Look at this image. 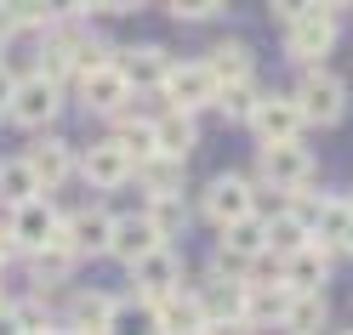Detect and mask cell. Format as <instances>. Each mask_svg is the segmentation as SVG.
<instances>
[{
    "label": "cell",
    "mask_w": 353,
    "mask_h": 335,
    "mask_svg": "<svg viewBox=\"0 0 353 335\" xmlns=\"http://www.w3.org/2000/svg\"><path fill=\"white\" fill-rule=\"evenodd\" d=\"M63 108H69V85H57V80H46V74H17V91H12V102H6V114L0 120H12L17 131H57V120H63Z\"/></svg>",
    "instance_id": "obj_3"
},
{
    "label": "cell",
    "mask_w": 353,
    "mask_h": 335,
    "mask_svg": "<svg viewBox=\"0 0 353 335\" xmlns=\"http://www.w3.org/2000/svg\"><path fill=\"white\" fill-rule=\"evenodd\" d=\"M125 279H131V290H137V296H165V290H176L188 279V261H183V250H176V244H154L148 256H137L125 267Z\"/></svg>",
    "instance_id": "obj_13"
},
{
    "label": "cell",
    "mask_w": 353,
    "mask_h": 335,
    "mask_svg": "<svg viewBox=\"0 0 353 335\" xmlns=\"http://www.w3.org/2000/svg\"><path fill=\"white\" fill-rule=\"evenodd\" d=\"M319 6H330V12H342V17H347V12H353V0H319Z\"/></svg>",
    "instance_id": "obj_40"
},
{
    "label": "cell",
    "mask_w": 353,
    "mask_h": 335,
    "mask_svg": "<svg viewBox=\"0 0 353 335\" xmlns=\"http://www.w3.org/2000/svg\"><path fill=\"white\" fill-rule=\"evenodd\" d=\"M183 335H211V329H205V324H194V329H183Z\"/></svg>",
    "instance_id": "obj_43"
},
{
    "label": "cell",
    "mask_w": 353,
    "mask_h": 335,
    "mask_svg": "<svg viewBox=\"0 0 353 335\" xmlns=\"http://www.w3.org/2000/svg\"><path fill=\"white\" fill-rule=\"evenodd\" d=\"M205 329H211V335H256L245 318H205Z\"/></svg>",
    "instance_id": "obj_36"
},
{
    "label": "cell",
    "mask_w": 353,
    "mask_h": 335,
    "mask_svg": "<svg viewBox=\"0 0 353 335\" xmlns=\"http://www.w3.org/2000/svg\"><path fill=\"white\" fill-rule=\"evenodd\" d=\"M0 57H6V23H0Z\"/></svg>",
    "instance_id": "obj_45"
},
{
    "label": "cell",
    "mask_w": 353,
    "mask_h": 335,
    "mask_svg": "<svg viewBox=\"0 0 353 335\" xmlns=\"http://www.w3.org/2000/svg\"><path fill=\"white\" fill-rule=\"evenodd\" d=\"M154 244H165L160 233H154V221H148L143 210H125V216H114V233H108V261L131 267L137 256H148Z\"/></svg>",
    "instance_id": "obj_19"
},
{
    "label": "cell",
    "mask_w": 353,
    "mask_h": 335,
    "mask_svg": "<svg viewBox=\"0 0 353 335\" xmlns=\"http://www.w3.org/2000/svg\"><path fill=\"white\" fill-rule=\"evenodd\" d=\"M131 153L114 142V137H97V142H85L80 148V165H74V176L85 182V193H120V188H131Z\"/></svg>",
    "instance_id": "obj_10"
},
{
    "label": "cell",
    "mask_w": 353,
    "mask_h": 335,
    "mask_svg": "<svg viewBox=\"0 0 353 335\" xmlns=\"http://www.w3.org/2000/svg\"><path fill=\"white\" fill-rule=\"evenodd\" d=\"M245 131L256 137V148L262 142H302L307 120H302V108H296L291 91H262L256 108H251V120H245Z\"/></svg>",
    "instance_id": "obj_11"
},
{
    "label": "cell",
    "mask_w": 353,
    "mask_h": 335,
    "mask_svg": "<svg viewBox=\"0 0 353 335\" xmlns=\"http://www.w3.org/2000/svg\"><path fill=\"white\" fill-rule=\"evenodd\" d=\"M194 148H200V114H183V108H165L160 120H154V153H165V160H194Z\"/></svg>",
    "instance_id": "obj_20"
},
{
    "label": "cell",
    "mask_w": 353,
    "mask_h": 335,
    "mask_svg": "<svg viewBox=\"0 0 353 335\" xmlns=\"http://www.w3.org/2000/svg\"><path fill=\"white\" fill-rule=\"evenodd\" d=\"M143 216L154 221V233H160L165 244H176L188 228H194V205L183 193H154V199H143Z\"/></svg>",
    "instance_id": "obj_24"
},
{
    "label": "cell",
    "mask_w": 353,
    "mask_h": 335,
    "mask_svg": "<svg viewBox=\"0 0 353 335\" xmlns=\"http://www.w3.org/2000/svg\"><path fill=\"white\" fill-rule=\"evenodd\" d=\"M194 210H200L211 228H228V221H239V216H256V182L245 171H216L200 188V205Z\"/></svg>",
    "instance_id": "obj_7"
},
{
    "label": "cell",
    "mask_w": 353,
    "mask_h": 335,
    "mask_svg": "<svg viewBox=\"0 0 353 335\" xmlns=\"http://www.w3.org/2000/svg\"><path fill=\"white\" fill-rule=\"evenodd\" d=\"M103 335H160V312H154V301H148V296L125 290V296H114V307H108Z\"/></svg>",
    "instance_id": "obj_23"
},
{
    "label": "cell",
    "mask_w": 353,
    "mask_h": 335,
    "mask_svg": "<svg viewBox=\"0 0 353 335\" xmlns=\"http://www.w3.org/2000/svg\"><path fill=\"white\" fill-rule=\"evenodd\" d=\"M125 97H131V85H125V74L114 69V57L69 80V102L80 108L85 120H114V108H120Z\"/></svg>",
    "instance_id": "obj_9"
},
{
    "label": "cell",
    "mask_w": 353,
    "mask_h": 335,
    "mask_svg": "<svg viewBox=\"0 0 353 335\" xmlns=\"http://www.w3.org/2000/svg\"><path fill=\"white\" fill-rule=\"evenodd\" d=\"M34 193H46V188H40V176L29 171V160H23V153L0 160V210L23 205V199H34Z\"/></svg>",
    "instance_id": "obj_30"
},
{
    "label": "cell",
    "mask_w": 353,
    "mask_h": 335,
    "mask_svg": "<svg viewBox=\"0 0 353 335\" xmlns=\"http://www.w3.org/2000/svg\"><path fill=\"white\" fill-rule=\"evenodd\" d=\"M0 228H6V239H12L17 256H34L40 244L57 239V228H63V205H57L52 193H34V199H23V205L0 210Z\"/></svg>",
    "instance_id": "obj_5"
},
{
    "label": "cell",
    "mask_w": 353,
    "mask_h": 335,
    "mask_svg": "<svg viewBox=\"0 0 353 335\" xmlns=\"http://www.w3.org/2000/svg\"><path fill=\"white\" fill-rule=\"evenodd\" d=\"M205 69L216 74V85H228V80H251V74H256V46H251L245 34H223V40H211Z\"/></svg>",
    "instance_id": "obj_22"
},
{
    "label": "cell",
    "mask_w": 353,
    "mask_h": 335,
    "mask_svg": "<svg viewBox=\"0 0 353 335\" xmlns=\"http://www.w3.org/2000/svg\"><path fill=\"white\" fill-rule=\"evenodd\" d=\"M314 176H319L314 148H302V142H262V148H256V171H251L256 188L302 193V188H314Z\"/></svg>",
    "instance_id": "obj_4"
},
{
    "label": "cell",
    "mask_w": 353,
    "mask_h": 335,
    "mask_svg": "<svg viewBox=\"0 0 353 335\" xmlns=\"http://www.w3.org/2000/svg\"><path fill=\"white\" fill-rule=\"evenodd\" d=\"M291 296L296 290L291 284H245V301H239V318H245L256 335L262 329H279V318H285V307H291Z\"/></svg>",
    "instance_id": "obj_21"
},
{
    "label": "cell",
    "mask_w": 353,
    "mask_h": 335,
    "mask_svg": "<svg viewBox=\"0 0 353 335\" xmlns=\"http://www.w3.org/2000/svg\"><path fill=\"white\" fill-rule=\"evenodd\" d=\"M314 239L336 261H353V193H325L314 216Z\"/></svg>",
    "instance_id": "obj_17"
},
{
    "label": "cell",
    "mask_w": 353,
    "mask_h": 335,
    "mask_svg": "<svg viewBox=\"0 0 353 335\" xmlns=\"http://www.w3.org/2000/svg\"><path fill=\"white\" fill-rule=\"evenodd\" d=\"M188 290H194V301H200L205 318H239V301H245V279L205 267L200 279H188Z\"/></svg>",
    "instance_id": "obj_18"
},
{
    "label": "cell",
    "mask_w": 353,
    "mask_h": 335,
    "mask_svg": "<svg viewBox=\"0 0 353 335\" xmlns=\"http://www.w3.org/2000/svg\"><path fill=\"white\" fill-rule=\"evenodd\" d=\"M23 335H57V324H52V329H23Z\"/></svg>",
    "instance_id": "obj_44"
},
{
    "label": "cell",
    "mask_w": 353,
    "mask_h": 335,
    "mask_svg": "<svg viewBox=\"0 0 353 335\" xmlns=\"http://www.w3.org/2000/svg\"><path fill=\"white\" fill-rule=\"evenodd\" d=\"M160 6H165V17H171V23H216V17H223L228 12V0H160Z\"/></svg>",
    "instance_id": "obj_32"
},
{
    "label": "cell",
    "mask_w": 353,
    "mask_h": 335,
    "mask_svg": "<svg viewBox=\"0 0 353 335\" xmlns=\"http://www.w3.org/2000/svg\"><path fill=\"white\" fill-rule=\"evenodd\" d=\"M330 273H336V256H330L314 233H307V244H296L291 256H279V284H291L296 296H307V290H325Z\"/></svg>",
    "instance_id": "obj_15"
},
{
    "label": "cell",
    "mask_w": 353,
    "mask_h": 335,
    "mask_svg": "<svg viewBox=\"0 0 353 335\" xmlns=\"http://www.w3.org/2000/svg\"><path fill=\"white\" fill-rule=\"evenodd\" d=\"M0 335H23V318H17L12 307H0Z\"/></svg>",
    "instance_id": "obj_38"
},
{
    "label": "cell",
    "mask_w": 353,
    "mask_h": 335,
    "mask_svg": "<svg viewBox=\"0 0 353 335\" xmlns=\"http://www.w3.org/2000/svg\"><path fill=\"white\" fill-rule=\"evenodd\" d=\"M0 307H12V290H6V279H0Z\"/></svg>",
    "instance_id": "obj_42"
},
{
    "label": "cell",
    "mask_w": 353,
    "mask_h": 335,
    "mask_svg": "<svg viewBox=\"0 0 353 335\" xmlns=\"http://www.w3.org/2000/svg\"><path fill=\"white\" fill-rule=\"evenodd\" d=\"M291 97H296V108H302L307 131H330V125H342V120H347V108H353V85H347L336 69H330V63H319V69H296Z\"/></svg>",
    "instance_id": "obj_1"
},
{
    "label": "cell",
    "mask_w": 353,
    "mask_h": 335,
    "mask_svg": "<svg viewBox=\"0 0 353 335\" xmlns=\"http://www.w3.org/2000/svg\"><path fill=\"white\" fill-rule=\"evenodd\" d=\"M148 0H97V17H137Z\"/></svg>",
    "instance_id": "obj_35"
},
{
    "label": "cell",
    "mask_w": 353,
    "mask_h": 335,
    "mask_svg": "<svg viewBox=\"0 0 353 335\" xmlns=\"http://www.w3.org/2000/svg\"><path fill=\"white\" fill-rule=\"evenodd\" d=\"M17 261V250H12V239H6V228H0V279H6V267Z\"/></svg>",
    "instance_id": "obj_39"
},
{
    "label": "cell",
    "mask_w": 353,
    "mask_h": 335,
    "mask_svg": "<svg viewBox=\"0 0 353 335\" xmlns=\"http://www.w3.org/2000/svg\"><path fill=\"white\" fill-rule=\"evenodd\" d=\"M108 233H114V210L103 205V193H92V199L74 205V210H63V228H57V239L80 256V267L108 256Z\"/></svg>",
    "instance_id": "obj_6"
},
{
    "label": "cell",
    "mask_w": 353,
    "mask_h": 335,
    "mask_svg": "<svg viewBox=\"0 0 353 335\" xmlns=\"http://www.w3.org/2000/svg\"><path fill=\"white\" fill-rule=\"evenodd\" d=\"M160 97H165V108H183V114H211V102H216V74L205 69V57H171Z\"/></svg>",
    "instance_id": "obj_8"
},
{
    "label": "cell",
    "mask_w": 353,
    "mask_h": 335,
    "mask_svg": "<svg viewBox=\"0 0 353 335\" xmlns=\"http://www.w3.org/2000/svg\"><path fill=\"white\" fill-rule=\"evenodd\" d=\"M262 97V80H228V85H216V102H211V114H223V125H245L251 120V108Z\"/></svg>",
    "instance_id": "obj_29"
},
{
    "label": "cell",
    "mask_w": 353,
    "mask_h": 335,
    "mask_svg": "<svg viewBox=\"0 0 353 335\" xmlns=\"http://www.w3.org/2000/svg\"><path fill=\"white\" fill-rule=\"evenodd\" d=\"M12 91H17V69L6 57H0V114H6V102H12Z\"/></svg>",
    "instance_id": "obj_37"
},
{
    "label": "cell",
    "mask_w": 353,
    "mask_h": 335,
    "mask_svg": "<svg viewBox=\"0 0 353 335\" xmlns=\"http://www.w3.org/2000/svg\"><path fill=\"white\" fill-rule=\"evenodd\" d=\"M330 335H353V329H330Z\"/></svg>",
    "instance_id": "obj_46"
},
{
    "label": "cell",
    "mask_w": 353,
    "mask_h": 335,
    "mask_svg": "<svg viewBox=\"0 0 353 335\" xmlns=\"http://www.w3.org/2000/svg\"><path fill=\"white\" fill-rule=\"evenodd\" d=\"M314 6H319V0H268V17L285 29V23H296L302 12H314Z\"/></svg>",
    "instance_id": "obj_34"
},
{
    "label": "cell",
    "mask_w": 353,
    "mask_h": 335,
    "mask_svg": "<svg viewBox=\"0 0 353 335\" xmlns=\"http://www.w3.org/2000/svg\"><path fill=\"white\" fill-rule=\"evenodd\" d=\"M325 324H330V301H325V290L291 296V307H285V318H279V329H285V335H319Z\"/></svg>",
    "instance_id": "obj_28"
},
{
    "label": "cell",
    "mask_w": 353,
    "mask_h": 335,
    "mask_svg": "<svg viewBox=\"0 0 353 335\" xmlns=\"http://www.w3.org/2000/svg\"><path fill=\"white\" fill-rule=\"evenodd\" d=\"M114 69L125 74L131 91H160L165 69H171V52L160 40H131V46H114Z\"/></svg>",
    "instance_id": "obj_14"
},
{
    "label": "cell",
    "mask_w": 353,
    "mask_h": 335,
    "mask_svg": "<svg viewBox=\"0 0 353 335\" xmlns=\"http://www.w3.org/2000/svg\"><path fill=\"white\" fill-rule=\"evenodd\" d=\"M336 46H342V12H330V6H314L279 29V57L291 69H319V63H330Z\"/></svg>",
    "instance_id": "obj_2"
},
{
    "label": "cell",
    "mask_w": 353,
    "mask_h": 335,
    "mask_svg": "<svg viewBox=\"0 0 353 335\" xmlns=\"http://www.w3.org/2000/svg\"><path fill=\"white\" fill-rule=\"evenodd\" d=\"M183 160H165V153H148V160L131 171V182H137V193L143 199H154V193H183Z\"/></svg>",
    "instance_id": "obj_27"
},
{
    "label": "cell",
    "mask_w": 353,
    "mask_h": 335,
    "mask_svg": "<svg viewBox=\"0 0 353 335\" xmlns=\"http://www.w3.org/2000/svg\"><path fill=\"white\" fill-rule=\"evenodd\" d=\"M23 160H29V171L40 176V188H46V193H57L63 182H74L80 148H74L69 137H57V131H34V137H29V148H23Z\"/></svg>",
    "instance_id": "obj_12"
},
{
    "label": "cell",
    "mask_w": 353,
    "mask_h": 335,
    "mask_svg": "<svg viewBox=\"0 0 353 335\" xmlns=\"http://www.w3.org/2000/svg\"><path fill=\"white\" fill-rule=\"evenodd\" d=\"M23 267H29V290H34V296H57V290L74 284L80 256H74L63 239H52V244H40L34 256H23Z\"/></svg>",
    "instance_id": "obj_16"
},
{
    "label": "cell",
    "mask_w": 353,
    "mask_h": 335,
    "mask_svg": "<svg viewBox=\"0 0 353 335\" xmlns=\"http://www.w3.org/2000/svg\"><path fill=\"white\" fill-rule=\"evenodd\" d=\"M154 312H160V335H183L194 324H205V312H200V301H194L188 279L176 290H165V296H154Z\"/></svg>",
    "instance_id": "obj_25"
},
{
    "label": "cell",
    "mask_w": 353,
    "mask_h": 335,
    "mask_svg": "<svg viewBox=\"0 0 353 335\" xmlns=\"http://www.w3.org/2000/svg\"><path fill=\"white\" fill-rule=\"evenodd\" d=\"M262 244H268V256H291L296 244H307V221H296L291 210H279L262 221Z\"/></svg>",
    "instance_id": "obj_31"
},
{
    "label": "cell",
    "mask_w": 353,
    "mask_h": 335,
    "mask_svg": "<svg viewBox=\"0 0 353 335\" xmlns=\"http://www.w3.org/2000/svg\"><path fill=\"white\" fill-rule=\"evenodd\" d=\"M108 307H114V296H108V290H69V307L57 312V324H74V329H92V335H103V324H108Z\"/></svg>",
    "instance_id": "obj_26"
},
{
    "label": "cell",
    "mask_w": 353,
    "mask_h": 335,
    "mask_svg": "<svg viewBox=\"0 0 353 335\" xmlns=\"http://www.w3.org/2000/svg\"><path fill=\"white\" fill-rule=\"evenodd\" d=\"M12 312L23 318V329H52L57 324V312H52V296H12Z\"/></svg>",
    "instance_id": "obj_33"
},
{
    "label": "cell",
    "mask_w": 353,
    "mask_h": 335,
    "mask_svg": "<svg viewBox=\"0 0 353 335\" xmlns=\"http://www.w3.org/2000/svg\"><path fill=\"white\" fill-rule=\"evenodd\" d=\"M57 335H92V329H74V324H57Z\"/></svg>",
    "instance_id": "obj_41"
}]
</instances>
